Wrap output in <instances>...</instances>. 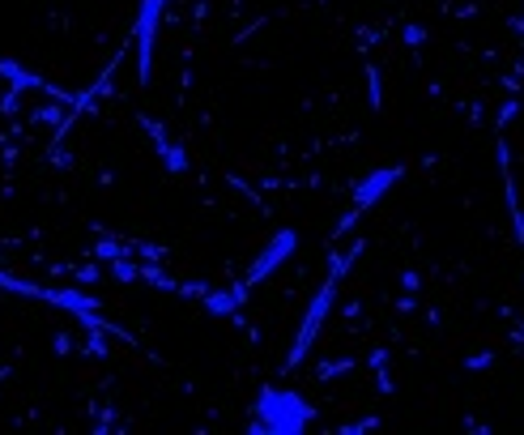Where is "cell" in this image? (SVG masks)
Returning <instances> with one entry per match:
<instances>
[{
  "label": "cell",
  "mask_w": 524,
  "mask_h": 435,
  "mask_svg": "<svg viewBox=\"0 0 524 435\" xmlns=\"http://www.w3.org/2000/svg\"><path fill=\"white\" fill-rule=\"evenodd\" d=\"M252 414L256 418L248 423V431L252 435H299L311 423L315 410H311L299 393H291V389H273V384H265L260 397H256Z\"/></svg>",
  "instance_id": "6da1fadb"
},
{
  "label": "cell",
  "mask_w": 524,
  "mask_h": 435,
  "mask_svg": "<svg viewBox=\"0 0 524 435\" xmlns=\"http://www.w3.org/2000/svg\"><path fill=\"white\" fill-rule=\"evenodd\" d=\"M358 252H363V243H354L346 257L332 260L329 277H324V286L315 291V299H311L307 312H303V324H299V337H294V350H291V367H299V363L307 358L311 341H315V333H320V324H324V316H329V308H332V299H337V277H341L349 265H354V257H358Z\"/></svg>",
  "instance_id": "7a4b0ae2"
},
{
  "label": "cell",
  "mask_w": 524,
  "mask_h": 435,
  "mask_svg": "<svg viewBox=\"0 0 524 435\" xmlns=\"http://www.w3.org/2000/svg\"><path fill=\"white\" fill-rule=\"evenodd\" d=\"M0 286L4 291H13V295H30V299H43V303H56L64 312H73V316L86 324V329H102V333H116V324H107V320L98 316V299L86 295V291H56V286H35V282H18V277L0 274Z\"/></svg>",
  "instance_id": "3957f363"
},
{
  "label": "cell",
  "mask_w": 524,
  "mask_h": 435,
  "mask_svg": "<svg viewBox=\"0 0 524 435\" xmlns=\"http://www.w3.org/2000/svg\"><path fill=\"white\" fill-rule=\"evenodd\" d=\"M162 9H167V0H141V9H136L133 43H136V78H141V86H150V64H154V43H158Z\"/></svg>",
  "instance_id": "277c9868"
},
{
  "label": "cell",
  "mask_w": 524,
  "mask_h": 435,
  "mask_svg": "<svg viewBox=\"0 0 524 435\" xmlns=\"http://www.w3.org/2000/svg\"><path fill=\"white\" fill-rule=\"evenodd\" d=\"M401 176H405V167H380V171H371V176L363 179L358 188H354V209H349V214H346V222L337 226V235H346L349 226H354L358 218L367 214L371 205H375V201L384 197V193H389V188H392V184H397Z\"/></svg>",
  "instance_id": "5b68a950"
},
{
  "label": "cell",
  "mask_w": 524,
  "mask_h": 435,
  "mask_svg": "<svg viewBox=\"0 0 524 435\" xmlns=\"http://www.w3.org/2000/svg\"><path fill=\"white\" fill-rule=\"evenodd\" d=\"M294 248H299V231H294V226L277 231V235H273L269 243H265V252H260V257L252 260V269H248V277H243V282H248V286L265 282V277H269L273 269H277V265H286V260L294 257Z\"/></svg>",
  "instance_id": "8992f818"
},
{
  "label": "cell",
  "mask_w": 524,
  "mask_h": 435,
  "mask_svg": "<svg viewBox=\"0 0 524 435\" xmlns=\"http://www.w3.org/2000/svg\"><path fill=\"white\" fill-rule=\"evenodd\" d=\"M0 78L13 81V86H21V90H39V94H52V99H60V103H73V116H78V99H73V94L56 90L52 81H43L39 73H30V69L18 64V60H0Z\"/></svg>",
  "instance_id": "52a82bcc"
},
{
  "label": "cell",
  "mask_w": 524,
  "mask_h": 435,
  "mask_svg": "<svg viewBox=\"0 0 524 435\" xmlns=\"http://www.w3.org/2000/svg\"><path fill=\"white\" fill-rule=\"evenodd\" d=\"M141 128L154 137V150H158V159L167 162V171H171V176H188V154H184L179 145H171V141H167L162 124H154V119H141Z\"/></svg>",
  "instance_id": "ba28073f"
},
{
  "label": "cell",
  "mask_w": 524,
  "mask_h": 435,
  "mask_svg": "<svg viewBox=\"0 0 524 435\" xmlns=\"http://www.w3.org/2000/svg\"><path fill=\"white\" fill-rule=\"evenodd\" d=\"M107 274L116 277V282H141V265H133L128 257H119V260H107Z\"/></svg>",
  "instance_id": "9c48e42d"
},
{
  "label": "cell",
  "mask_w": 524,
  "mask_h": 435,
  "mask_svg": "<svg viewBox=\"0 0 524 435\" xmlns=\"http://www.w3.org/2000/svg\"><path fill=\"white\" fill-rule=\"evenodd\" d=\"M21 94H26V90H21V86H13V81H9V94L0 99V111H4V116H13V111H18V99H21Z\"/></svg>",
  "instance_id": "30bf717a"
},
{
  "label": "cell",
  "mask_w": 524,
  "mask_h": 435,
  "mask_svg": "<svg viewBox=\"0 0 524 435\" xmlns=\"http://www.w3.org/2000/svg\"><path fill=\"white\" fill-rule=\"evenodd\" d=\"M405 43H409V47H422V43H427V26L409 21V26H405Z\"/></svg>",
  "instance_id": "8fae6325"
},
{
  "label": "cell",
  "mask_w": 524,
  "mask_h": 435,
  "mask_svg": "<svg viewBox=\"0 0 524 435\" xmlns=\"http://www.w3.org/2000/svg\"><path fill=\"white\" fill-rule=\"evenodd\" d=\"M367 81H371V103L384 107V86H380V73H375V69H367Z\"/></svg>",
  "instance_id": "7c38bea8"
},
{
  "label": "cell",
  "mask_w": 524,
  "mask_h": 435,
  "mask_svg": "<svg viewBox=\"0 0 524 435\" xmlns=\"http://www.w3.org/2000/svg\"><path fill=\"white\" fill-rule=\"evenodd\" d=\"M69 350H73V346H69V337L56 333V355H69Z\"/></svg>",
  "instance_id": "4fadbf2b"
},
{
  "label": "cell",
  "mask_w": 524,
  "mask_h": 435,
  "mask_svg": "<svg viewBox=\"0 0 524 435\" xmlns=\"http://www.w3.org/2000/svg\"><path fill=\"white\" fill-rule=\"evenodd\" d=\"M469 367H473V372H478V367H490V355H473L469 358Z\"/></svg>",
  "instance_id": "5bb4252c"
}]
</instances>
